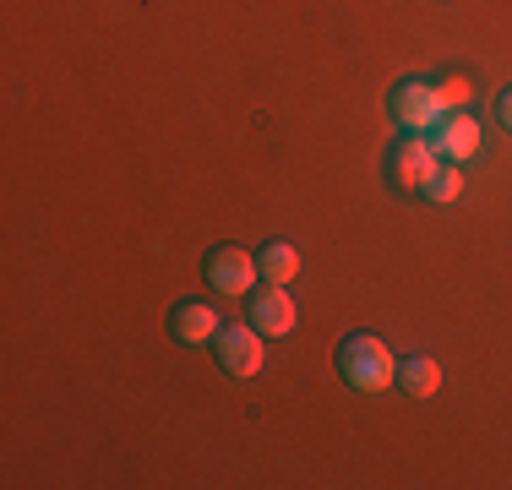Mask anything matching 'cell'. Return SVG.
Wrapping results in <instances>:
<instances>
[{"label": "cell", "mask_w": 512, "mask_h": 490, "mask_svg": "<svg viewBox=\"0 0 512 490\" xmlns=\"http://www.w3.org/2000/svg\"><path fill=\"white\" fill-rule=\"evenodd\" d=\"M338 376L355 392H382L398 382V360L376 333H355V338L338 343Z\"/></svg>", "instance_id": "1"}, {"label": "cell", "mask_w": 512, "mask_h": 490, "mask_svg": "<svg viewBox=\"0 0 512 490\" xmlns=\"http://www.w3.org/2000/svg\"><path fill=\"white\" fill-rule=\"evenodd\" d=\"M387 115H393L404 131H414V137L436 131V126H442V115H447V104H442V82L404 77V82L393 88V98H387Z\"/></svg>", "instance_id": "2"}, {"label": "cell", "mask_w": 512, "mask_h": 490, "mask_svg": "<svg viewBox=\"0 0 512 490\" xmlns=\"http://www.w3.org/2000/svg\"><path fill=\"white\" fill-rule=\"evenodd\" d=\"M213 354H218V365H224L229 376H256V371H262V360H267V349H262V333H256L251 322L218 327V338H213Z\"/></svg>", "instance_id": "4"}, {"label": "cell", "mask_w": 512, "mask_h": 490, "mask_svg": "<svg viewBox=\"0 0 512 490\" xmlns=\"http://www.w3.org/2000/svg\"><path fill=\"white\" fill-rule=\"evenodd\" d=\"M251 327L262 338H284L295 327V300H289L284 284H262L251 289Z\"/></svg>", "instance_id": "7"}, {"label": "cell", "mask_w": 512, "mask_h": 490, "mask_svg": "<svg viewBox=\"0 0 512 490\" xmlns=\"http://www.w3.org/2000/svg\"><path fill=\"white\" fill-rule=\"evenodd\" d=\"M425 142L436 147V158H442V164H463V158L480 153V126H474V115H463V109H447L442 126L425 131Z\"/></svg>", "instance_id": "6"}, {"label": "cell", "mask_w": 512, "mask_h": 490, "mask_svg": "<svg viewBox=\"0 0 512 490\" xmlns=\"http://www.w3.org/2000/svg\"><path fill=\"white\" fill-rule=\"evenodd\" d=\"M398 387H404L409 398H431V392H442V365H436L431 354L398 360Z\"/></svg>", "instance_id": "9"}, {"label": "cell", "mask_w": 512, "mask_h": 490, "mask_svg": "<svg viewBox=\"0 0 512 490\" xmlns=\"http://www.w3.org/2000/svg\"><path fill=\"white\" fill-rule=\"evenodd\" d=\"M202 273H207V289H218V294H246L256 278H262V267H256V256L240 251V245H218V251H207Z\"/></svg>", "instance_id": "5"}, {"label": "cell", "mask_w": 512, "mask_h": 490, "mask_svg": "<svg viewBox=\"0 0 512 490\" xmlns=\"http://www.w3.org/2000/svg\"><path fill=\"white\" fill-rule=\"evenodd\" d=\"M469 98H474L469 77H447V82H442V104H447V109H463Z\"/></svg>", "instance_id": "12"}, {"label": "cell", "mask_w": 512, "mask_h": 490, "mask_svg": "<svg viewBox=\"0 0 512 490\" xmlns=\"http://www.w3.org/2000/svg\"><path fill=\"white\" fill-rule=\"evenodd\" d=\"M442 169V158H436V147L425 142V137H398L393 142V153H387V175H393V186L398 191H425V180Z\"/></svg>", "instance_id": "3"}, {"label": "cell", "mask_w": 512, "mask_h": 490, "mask_svg": "<svg viewBox=\"0 0 512 490\" xmlns=\"http://www.w3.org/2000/svg\"><path fill=\"white\" fill-rule=\"evenodd\" d=\"M169 333L180 343H207V338H218V311L207 300H180L169 311Z\"/></svg>", "instance_id": "8"}, {"label": "cell", "mask_w": 512, "mask_h": 490, "mask_svg": "<svg viewBox=\"0 0 512 490\" xmlns=\"http://www.w3.org/2000/svg\"><path fill=\"white\" fill-rule=\"evenodd\" d=\"M256 267H262L267 284H289V278L300 273V256H295V245L273 240V245H262V251H256Z\"/></svg>", "instance_id": "10"}, {"label": "cell", "mask_w": 512, "mask_h": 490, "mask_svg": "<svg viewBox=\"0 0 512 490\" xmlns=\"http://www.w3.org/2000/svg\"><path fill=\"white\" fill-rule=\"evenodd\" d=\"M458 191H463V164H442L425 180V196H431V202H458Z\"/></svg>", "instance_id": "11"}, {"label": "cell", "mask_w": 512, "mask_h": 490, "mask_svg": "<svg viewBox=\"0 0 512 490\" xmlns=\"http://www.w3.org/2000/svg\"><path fill=\"white\" fill-rule=\"evenodd\" d=\"M496 115H502V126L512 131V88H507L502 98H496Z\"/></svg>", "instance_id": "13"}]
</instances>
